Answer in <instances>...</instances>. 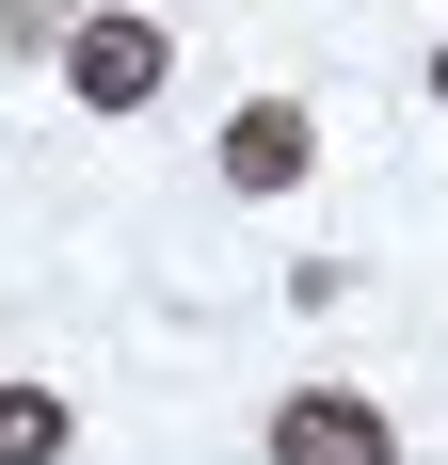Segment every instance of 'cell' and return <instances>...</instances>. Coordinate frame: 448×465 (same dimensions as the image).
<instances>
[{"label":"cell","mask_w":448,"mask_h":465,"mask_svg":"<svg viewBox=\"0 0 448 465\" xmlns=\"http://www.w3.org/2000/svg\"><path fill=\"white\" fill-rule=\"evenodd\" d=\"M161 64H177L161 16H96V0H81V33H64V96H81V113H144Z\"/></svg>","instance_id":"6da1fadb"},{"label":"cell","mask_w":448,"mask_h":465,"mask_svg":"<svg viewBox=\"0 0 448 465\" xmlns=\"http://www.w3.org/2000/svg\"><path fill=\"white\" fill-rule=\"evenodd\" d=\"M272 465H401V433L368 385H305V401H272Z\"/></svg>","instance_id":"7a4b0ae2"},{"label":"cell","mask_w":448,"mask_h":465,"mask_svg":"<svg viewBox=\"0 0 448 465\" xmlns=\"http://www.w3.org/2000/svg\"><path fill=\"white\" fill-rule=\"evenodd\" d=\"M305 161H320L305 96H240V113H224V193H305Z\"/></svg>","instance_id":"3957f363"},{"label":"cell","mask_w":448,"mask_h":465,"mask_svg":"<svg viewBox=\"0 0 448 465\" xmlns=\"http://www.w3.org/2000/svg\"><path fill=\"white\" fill-rule=\"evenodd\" d=\"M64 450H81V418H64V385L0 370V465H64Z\"/></svg>","instance_id":"277c9868"},{"label":"cell","mask_w":448,"mask_h":465,"mask_svg":"<svg viewBox=\"0 0 448 465\" xmlns=\"http://www.w3.org/2000/svg\"><path fill=\"white\" fill-rule=\"evenodd\" d=\"M64 33H81V0H0V48L16 64H64Z\"/></svg>","instance_id":"5b68a950"},{"label":"cell","mask_w":448,"mask_h":465,"mask_svg":"<svg viewBox=\"0 0 448 465\" xmlns=\"http://www.w3.org/2000/svg\"><path fill=\"white\" fill-rule=\"evenodd\" d=\"M433 96H448V48H433Z\"/></svg>","instance_id":"8992f818"}]
</instances>
